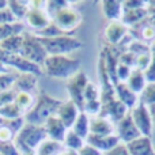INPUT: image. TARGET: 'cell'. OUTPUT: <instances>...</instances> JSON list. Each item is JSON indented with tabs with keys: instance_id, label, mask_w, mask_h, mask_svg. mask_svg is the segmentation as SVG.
Returning a JSON list of instances; mask_svg holds the SVG:
<instances>
[{
	"instance_id": "1",
	"label": "cell",
	"mask_w": 155,
	"mask_h": 155,
	"mask_svg": "<svg viewBox=\"0 0 155 155\" xmlns=\"http://www.w3.org/2000/svg\"><path fill=\"white\" fill-rule=\"evenodd\" d=\"M61 102L63 101L46 93H40L35 97L33 107L23 116L25 123L34 124V125H44L48 118H51L52 116H56Z\"/></svg>"
},
{
	"instance_id": "2",
	"label": "cell",
	"mask_w": 155,
	"mask_h": 155,
	"mask_svg": "<svg viewBox=\"0 0 155 155\" xmlns=\"http://www.w3.org/2000/svg\"><path fill=\"white\" fill-rule=\"evenodd\" d=\"M46 139H48V135H46L44 125H34V124L25 123L19 134L16 135L14 144H15L19 155H30L37 154V148Z\"/></svg>"
},
{
	"instance_id": "3",
	"label": "cell",
	"mask_w": 155,
	"mask_h": 155,
	"mask_svg": "<svg viewBox=\"0 0 155 155\" xmlns=\"http://www.w3.org/2000/svg\"><path fill=\"white\" fill-rule=\"evenodd\" d=\"M42 71L51 78L68 80L80 71V61L70 56H48Z\"/></svg>"
},
{
	"instance_id": "4",
	"label": "cell",
	"mask_w": 155,
	"mask_h": 155,
	"mask_svg": "<svg viewBox=\"0 0 155 155\" xmlns=\"http://www.w3.org/2000/svg\"><path fill=\"white\" fill-rule=\"evenodd\" d=\"M38 37V35H37ZM48 56H68L83 46V42L72 34H63L52 38H40Z\"/></svg>"
},
{
	"instance_id": "5",
	"label": "cell",
	"mask_w": 155,
	"mask_h": 155,
	"mask_svg": "<svg viewBox=\"0 0 155 155\" xmlns=\"http://www.w3.org/2000/svg\"><path fill=\"white\" fill-rule=\"evenodd\" d=\"M22 35H23V44H22V49L19 54L29 61L42 67L46 57H48V53L41 44L40 37H37L34 33L30 31H25Z\"/></svg>"
},
{
	"instance_id": "6",
	"label": "cell",
	"mask_w": 155,
	"mask_h": 155,
	"mask_svg": "<svg viewBox=\"0 0 155 155\" xmlns=\"http://www.w3.org/2000/svg\"><path fill=\"white\" fill-rule=\"evenodd\" d=\"M52 21L56 23V26L59 27L61 31H64L65 34H70L72 31H75L80 23L83 21V16L76 8L67 7L60 10L59 12H56L52 16Z\"/></svg>"
},
{
	"instance_id": "7",
	"label": "cell",
	"mask_w": 155,
	"mask_h": 155,
	"mask_svg": "<svg viewBox=\"0 0 155 155\" xmlns=\"http://www.w3.org/2000/svg\"><path fill=\"white\" fill-rule=\"evenodd\" d=\"M87 84H88V79L83 71H79L72 78H70L67 82V90L70 93L71 101L79 107L80 112H82L83 105H84V97L83 95H84V90Z\"/></svg>"
},
{
	"instance_id": "8",
	"label": "cell",
	"mask_w": 155,
	"mask_h": 155,
	"mask_svg": "<svg viewBox=\"0 0 155 155\" xmlns=\"http://www.w3.org/2000/svg\"><path fill=\"white\" fill-rule=\"evenodd\" d=\"M129 114H131L136 128L142 134V136H151L154 125H153V118H151L147 105L139 102L134 109L129 110Z\"/></svg>"
},
{
	"instance_id": "9",
	"label": "cell",
	"mask_w": 155,
	"mask_h": 155,
	"mask_svg": "<svg viewBox=\"0 0 155 155\" xmlns=\"http://www.w3.org/2000/svg\"><path fill=\"white\" fill-rule=\"evenodd\" d=\"M116 125H117L116 127L117 136H118V139H120L121 143L128 144V143L134 142L135 139L142 136V134H140L139 129L136 128V125H135V123H134V120H132L129 113L123 118V120L118 121Z\"/></svg>"
},
{
	"instance_id": "10",
	"label": "cell",
	"mask_w": 155,
	"mask_h": 155,
	"mask_svg": "<svg viewBox=\"0 0 155 155\" xmlns=\"http://www.w3.org/2000/svg\"><path fill=\"white\" fill-rule=\"evenodd\" d=\"M25 21H26L27 26L31 27V29L34 30V33H37V31H40V30L45 29V27L51 23L52 16L49 15L46 10L30 7V10H29V12H27Z\"/></svg>"
},
{
	"instance_id": "11",
	"label": "cell",
	"mask_w": 155,
	"mask_h": 155,
	"mask_svg": "<svg viewBox=\"0 0 155 155\" xmlns=\"http://www.w3.org/2000/svg\"><path fill=\"white\" fill-rule=\"evenodd\" d=\"M12 87L18 93H27L35 97L38 87V76L30 72H18Z\"/></svg>"
},
{
	"instance_id": "12",
	"label": "cell",
	"mask_w": 155,
	"mask_h": 155,
	"mask_svg": "<svg viewBox=\"0 0 155 155\" xmlns=\"http://www.w3.org/2000/svg\"><path fill=\"white\" fill-rule=\"evenodd\" d=\"M86 143L90 146H93L94 148H97L98 151H101L102 154L106 151L112 150L114 146H117L120 143L117 135H93L88 134V136L86 137Z\"/></svg>"
},
{
	"instance_id": "13",
	"label": "cell",
	"mask_w": 155,
	"mask_h": 155,
	"mask_svg": "<svg viewBox=\"0 0 155 155\" xmlns=\"http://www.w3.org/2000/svg\"><path fill=\"white\" fill-rule=\"evenodd\" d=\"M114 94L116 98L124 104L129 110L134 109L137 104H139V95L128 87L125 82H116L114 83Z\"/></svg>"
},
{
	"instance_id": "14",
	"label": "cell",
	"mask_w": 155,
	"mask_h": 155,
	"mask_svg": "<svg viewBox=\"0 0 155 155\" xmlns=\"http://www.w3.org/2000/svg\"><path fill=\"white\" fill-rule=\"evenodd\" d=\"M79 113H80L79 107L70 99V101L61 102L56 116L61 120V123L67 127V129H71L74 125V123H75V120L78 118V116H79Z\"/></svg>"
},
{
	"instance_id": "15",
	"label": "cell",
	"mask_w": 155,
	"mask_h": 155,
	"mask_svg": "<svg viewBox=\"0 0 155 155\" xmlns=\"http://www.w3.org/2000/svg\"><path fill=\"white\" fill-rule=\"evenodd\" d=\"M44 128L46 131V135H48V139H52V140H56V142H60L63 143L65 137V134H67V127L61 123L57 116H52L51 118L45 121L44 124Z\"/></svg>"
},
{
	"instance_id": "16",
	"label": "cell",
	"mask_w": 155,
	"mask_h": 155,
	"mask_svg": "<svg viewBox=\"0 0 155 155\" xmlns=\"http://www.w3.org/2000/svg\"><path fill=\"white\" fill-rule=\"evenodd\" d=\"M131 155H155L151 136H140L127 144Z\"/></svg>"
},
{
	"instance_id": "17",
	"label": "cell",
	"mask_w": 155,
	"mask_h": 155,
	"mask_svg": "<svg viewBox=\"0 0 155 155\" xmlns=\"http://www.w3.org/2000/svg\"><path fill=\"white\" fill-rule=\"evenodd\" d=\"M127 33H128V26H125L121 21L110 22L105 27V37L110 44H120L127 35Z\"/></svg>"
},
{
	"instance_id": "18",
	"label": "cell",
	"mask_w": 155,
	"mask_h": 155,
	"mask_svg": "<svg viewBox=\"0 0 155 155\" xmlns=\"http://www.w3.org/2000/svg\"><path fill=\"white\" fill-rule=\"evenodd\" d=\"M114 124L106 117L93 116L90 117V134L93 135H113Z\"/></svg>"
},
{
	"instance_id": "19",
	"label": "cell",
	"mask_w": 155,
	"mask_h": 155,
	"mask_svg": "<svg viewBox=\"0 0 155 155\" xmlns=\"http://www.w3.org/2000/svg\"><path fill=\"white\" fill-rule=\"evenodd\" d=\"M101 7L105 18L109 19L110 22L121 21L124 14L123 2H118V0H104V2H101Z\"/></svg>"
},
{
	"instance_id": "20",
	"label": "cell",
	"mask_w": 155,
	"mask_h": 155,
	"mask_svg": "<svg viewBox=\"0 0 155 155\" xmlns=\"http://www.w3.org/2000/svg\"><path fill=\"white\" fill-rule=\"evenodd\" d=\"M127 84L128 87L131 88L134 93H136L139 95L144 87L147 86V80H146V76H144V71L139 70V68H134L131 71V75H129L128 80H127Z\"/></svg>"
},
{
	"instance_id": "21",
	"label": "cell",
	"mask_w": 155,
	"mask_h": 155,
	"mask_svg": "<svg viewBox=\"0 0 155 155\" xmlns=\"http://www.w3.org/2000/svg\"><path fill=\"white\" fill-rule=\"evenodd\" d=\"M71 129H72L76 135H79L82 139L86 140V137L90 134V116L86 114L84 112H80Z\"/></svg>"
},
{
	"instance_id": "22",
	"label": "cell",
	"mask_w": 155,
	"mask_h": 155,
	"mask_svg": "<svg viewBox=\"0 0 155 155\" xmlns=\"http://www.w3.org/2000/svg\"><path fill=\"white\" fill-rule=\"evenodd\" d=\"M26 26L23 22H14V23H5V25H0V42L4 41L5 38L11 37V35H18V34H23L26 31Z\"/></svg>"
},
{
	"instance_id": "23",
	"label": "cell",
	"mask_w": 155,
	"mask_h": 155,
	"mask_svg": "<svg viewBox=\"0 0 155 155\" xmlns=\"http://www.w3.org/2000/svg\"><path fill=\"white\" fill-rule=\"evenodd\" d=\"M22 44H23V35L18 34V35H11V37L5 38L4 41L0 42V48L7 53H12V54H19L22 49Z\"/></svg>"
},
{
	"instance_id": "24",
	"label": "cell",
	"mask_w": 155,
	"mask_h": 155,
	"mask_svg": "<svg viewBox=\"0 0 155 155\" xmlns=\"http://www.w3.org/2000/svg\"><path fill=\"white\" fill-rule=\"evenodd\" d=\"M8 8L12 12V15L15 16L16 21L23 22V19L26 18L27 12L30 10V2H22V0H10L8 2Z\"/></svg>"
},
{
	"instance_id": "25",
	"label": "cell",
	"mask_w": 155,
	"mask_h": 155,
	"mask_svg": "<svg viewBox=\"0 0 155 155\" xmlns=\"http://www.w3.org/2000/svg\"><path fill=\"white\" fill-rule=\"evenodd\" d=\"M147 16V8H137V10H124L123 18H121V22H123L125 26L128 25H137L139 22H142L143 19Z\"/></svg>"
},
{
	"instance_id": "26",
	"label": "cell",
	"mask_w": 155,
	"mask_h": 155,
	"mask_svg": "<svg viewBox=\"0 0 155 155\" xmlns=\"http://www.w3.org/2000/svg\"><path fill=\"white\" fill-rule=\"evenodd\" d=\"M84 144H86L84 139H82L79 135H76L72 129H68L67 134H65L64 140H63L64 148H68V150H72V151H76L78 153Z\"/></svg>"
},
{
	"instance_id": "27",
	"label": "cell",
	"mask_w": 155,
	"mask_h": 155,
	"mask_svg": "<svg viewBox=\"0 0 155 155\" xmlns=\"http://www.w3.org/2000/svg\"><path fill=\"white\" fill-rule=\"evenodd\" d=\"M63 148H64L63 143L52 139H46L37 148V155H57Z\"/></svg>"
},
{
	"instance_id": "28",
	"label": "cell",
	"mask_w": 155,
	"mask_h": 155,
	"mask_svg": "<svg viewBox=\"0 0 155 155\" xmlns=\"http://www.w3.org/2000/svg\"><path fill=\"white\" fill-rule=\"evenodd\" d=\"M34 102H35V97L31 95V94H27V93H18L16 94L15 105L25 113V114L33 107Z\"/></svg>"
},
{
	"instance_id": "29",
	"label": "cell",
	"mask_w": 155,
	"mask_h": 155,
	"mask_svg": "<svg viewBox=\"0 0 155 155\" xmlns=\"http://www.w3.org/2000/svg\"><path fill=\"white\" fill-rule=\"evenodd\" d=\"M23 116H25V113L16 106L15 102L4 105V106L0 107V117H3V118L15 120V118H21V117H23Z\"/></svg>"
},
{
	"instance_id": "30",
	"label": "cell",
	"mask_w": 155,
	"mask_h": 155,
	"mask_svg": "<svg viewBox=\"0 0 155 155\" xmlns=\"http://www.w3.org/2000/svg\"><path fill=\"white\" fill-rule=\"evenodd\" d=\"M139 102L147 106L155 105V83H147L144 90L139 94Z\"/></svg>"
},
{
	"instance_id": "31",
	"label": "cell",
	"mask_w": 155,
	"mask_h": 155,
	"mask_svg": "<svg viewBox=\"0 0 155 155\" xmlns=\"http://www.w3.org/2000/svg\"><path fill=\"white\" fill-rule=\"evenodd\" d=\"M15 71H10V72H5V74H2L0 75V94L3 91L8 90L14 86V82H15V76H16Z\"/></svg>"
},
{
	"instance_id": "32",
	"label": "cell",
	"mask_w": 155,
	"mask_h": 155,
	"mask_svg": "<svg viewBox=\"0 0 155 155\" xmlns=\"http://www.w3.org/2000/svg\"><path fill=\"white\" fill-rule=\"evenodd\" d=\"M101 109H102L101 99H97V101L84 102L82 112H84L86 114H88L90 117H93V116H99V113H101Z\"/></svg>"
},
{
	"instance_id": "33",
	"label": "cell",
	"mask_w": 155,
	"mask_h": 155,
	"mask_svg": "<svg viewBox=\"0 0 155 155\" xmlns=\"http://www.w3.org/2000/svg\"><path fill=\"white\" fill-rule=\"evenodd\" d=\"M84 102H88V101H97L99 99L101 94H99V88L97 87L94 83L88 82V84L86 86V90H84Z\"/></svg>"
},
{
	"instance_id": "34",
	"label": "cell",
	"mask_w": 155,
	"mask_h": 155,
	"mask_svg": "<svg viewBox=\"0 0 155 155\" xmlns=\"http://www.w3.org/2000/svg\"><path fill=\"white\" fill-rule=\"evenodd\" d=\"M70 7V3L64 0H56V2H46V11L51 16H53L56 12H59L63 8Z\"/></svg>"
},
{
	"instance_id": "35",
	"label": "cell",
	"mask_w": 155,
	"mask_h": 155,
	"mask_svg": "<svg viewBox=\"0 0 155 155\" xmlns=\"http://www.w3.org/2000/svg\"><path fill=\"white\" fill-rule=\"evenodd\" d=\"M16 94H18V91H16L14 87H11V88H8V90L3 91V93L0 94V107L4 106V105H8V104L15 102Z\"/></svg>"
},
{
	"instance_id": "36",
	"label": "cell",
	"mask_w": 155,
	"mask_h": 155,
	"mask_svg": "<svg viewBox=\"0 0 155 155\" xmlns=\"http://www.w3.org/2000/svg\"><path fill=\"white\" fill-rule=\"evenodd\" d=\"M132 68L127 67V65L118 63L117 68H116V76H117V82H127L128 80L129 75H131Z\"/></svg>"
},
{
	"instance_id": "37",
	"label": "cell",
	"mask_w": 155,
	"mask_h": 155,
	"mask_svg": "<svg viewBox=\"0 0 155 155\" xmlns=\"http://www.w3.org/2000/svg\"><path fill=\"white\" fill-rule=\"evenodd\" d=\"M118 63H121V64H124L134 70V68H136V56H135L132 52H125V53L121 54Z\"/></svg>"
},
{
	"instance_id": "38",
	"label": "cell",
	"mask_w": 155,
	"mask_h": 155,
	"mask_svg": "<svg viewBox=\"0 0 155 155\" xmlns=\"http://www.w3.org/2000/svg\"><path fill=\"white\" fill-rule=\"evenodd\" d=\"M129 52H132V53H134L136 57L140 56V54L150 53V51H148V46L143 45V44L139 42V41H134V42L129 45Z\"/></svg>"
},
{
	"instance_id": "39",
	"label": "cell",
	"mask_w": 155,
	"mask_h": 155,
	"mask_svg": "<svg viewBox=\"0 0 155 155\" xmlns=\"http://www.w3.org/2000/svg\"><path fill=\"white\" fill-rule=\"evenodd\" d=\"M148 3L142 2V0H125L123 2L124 10H137V8H147Z\"/></svg>"
},
{
	"instance_id": "40",
	"label": "cell",
	"mask_w": 155,
	"mask_h": 155,
	"mask_svg": "<svg viewBox=\"0 0 155 155\" xmlns=\"http://www.w3.org/2000/svg\"><path fill=\"white\" fill-rule=\"evenodd\" d=\"M104 155H131V153H129V150H128V147H127L125 143L120 142L117 146H114L112 150L104 153Z\"/></svg>"
},
{
	"instance_id": "41",
	"label": "cell",
	"mask_w": 155,
	"mask_h": 155,
	"mask_svg": "<svg viewBox=\"0 0 155 155\" xmlns=\"http://www.w3.org/2000/svg\"><path fill=\"white\" fill-rule=\"evenodd\" d=\"M147 83H155V53H151V63L144 71Z\"/></svg>"
},
{
	"instance_id": "42",
	"label": "cell",
	"mask_w": 155,
	"mask_h": 155,
	"mask_svg": "<svg viewBox=\"0 0 155 155\" xmlns=\"http://www.w3.org/2000/svg\"><path fill=\"white\" fill-rule=\"evenodd\" d=\"M150 63H151V54L150 53L140 54V56L136 57V68H139V70H142V71L147 70Z\"/></svg>"
},
{
	"instance_id": "43",
	"label": "cell",
	"mask_w": 155,
	"mask_h": 155,
	"mask_svg": "<svg viewBox=\"0 0 155 155\" xmlns=\"http://www.w3.org/2000/svg\"><path fill=\"white\" fill-rule=\"evenodd\" d=\"M16 22L15 16L12 15V12L10 11V8H3L0 10V25H5V23H14Z\"/></svg>"
},
{
	"instance_id": "44",
	"label": "cell",
	"mask_w": 155,
	"mask_h": 155,
	"mask_svg": "<svg viewBox=\"0 0 155 155\" xmlns=\"http://www.w3.org/2000/svg\"><path fill=\"white\" fill-rule=\"evenodd\" d=\"M78 155H104V154H102L101 151H98L97 148H94L93 146L86 143V144L78 151Z\"/></svg>"
},
{
	"instance_id": "45",
	"label": "cell",
	"mask_w": 155,
	"mask_h": 155,
	"mask_svg": "<svg viewBox=\"0 0 155 155\" xmlns=\"http://www.w3.org/2000/svg\"><path fill=\"white\" fill-rule=\"evenodd\" d=\"M143 38H147V40H150V38H154V35H155V29L154 27H151V26H148V27H146L144 30H143Z\"/></svg>"
},
{
	"instance_id": "46",
	"label": "cell",
	"mask_w": 155,
	"mask_h": 155,
	"mask_svg": "<svg viewBox=\"0 0 155 155\" xmlns=\"http://www.w3.org/2000/svg\"><path fill=\"white\" fill-rule=\"evenodd\" d=\"M57 155H78L76 151H72V150H68V148H63Z\"/></svg>"
},
{
	"instance_id": "47",
	"label": "cell",
	"mask_w": 155,
	"mask_h": 155,
	"mask_svg": "<svg viewBox=\"0 0 155 155\" xmlns=\"http://www.w3.org/2000/svg\"><path fill=\"white\" fill-rule=\"evenodd\" d=\"M148 110H150L151 118H153V125L155 127V105H151V106H148Z\"/></svg>"
},
{
	"instance_id": "48",
	"label": "cell",
	"mask_w": 155,
	"mask_h": 155,
	"mask_svg": "<svg viewBox=\"0 0 155 155\" xmlns=\"http://www.w3.org/2000/svg\"><path fill=\"white\" fill-rule=\"evenodd\" d=\"M10 71H14V70H10V68L5 67L3 63H0V75H2V74H5V72H10Z\"/></svg>"
},
{
	"instance_id": "49",
	"label": "cell",
	"mask_w": 155,
	"mask_h": 155,
	"mask_svg": "<svg viewBox=\"0 0 155 155\" xmlns=\"http://www.w3.org/2000/svg\"><path fill=\"white\" fill-rule=\"evenodd\" d=\"M7 5H8L7 0H0V10H3V8H7Z\"/></svg>"
},
{
	"instance_id": "50",
	"label": "cell",
	"mask_w": 155,
	"mask_h": 155,
	"mask_svg": "<svg viewBox=\"0 0 155 155\" xmlns=\"http://www.w3.org/2000/svg\"><path fill=\"white\" fill-rule=\"evenodd\" d=\"M0 155H2V154H0Z\"/></svg>"
}]
</instances>
